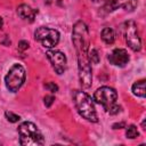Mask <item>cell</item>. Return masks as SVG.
Here are the masks:
<instances>
[{
	"mask_svg": "<svg viewBox=\"0 0 146 146\" xmlns=\"http://www.w3.org/2000/svg\"><path fill=\"white\" fill-rule=\"evenodd\" d=\"M73 102L79 114L83 119L88 120L89 122H98V116L95 110V105L88 94L81 90H74Z\"/></svg>",
	"mask_w": 146,
	"mask_h": 146,
	"instance_id": "1",
	"label": "cell"
},
{
	"mask_svg": "<svg viewBox=\"0 0 146 146\" xmlns=\"http://www.w3.org/2000/svg\"><path fill=\"white\" fill-rule=\"evenodd\" d=\"M17 131L19 133V143L23 146H39L44 144L42 133L38 127L30 121L22 122Z\"/></svg>",
	"mask_w": 146,
	"mask_h": 146,
	"instance_id": "2",
	"label": "cell"
},
{
	"mask_svg": "<svg viewBox=\"0 0 146 146\" xmlns=\"http://www.w3.org/2000/svg\"><path fill=\"white\" fill-rule=\"evenodd\" d=\"M72 41L75 48V51H86L89 50V32L88 27L82 21H78L73 26L72 32Z\"/></svg>",
	"mask_w": 146,
	"mask_h": 146,
	"instance_id": "3",
	"label": "cell"
},
{
	"mask_svg": "<svg viewBox=\"0 0 146 146\" xmlns=\"http://www.w3.org/2000/svg\"><path fill=\"white\" fill-rule=\"evenodd\" d=\"M25 68L21 64H14L5 76V83L10 92H17L25 81Z\"/></svg>",
	"mask_w": 146,
	"mask_h": 146,
	"instance_id": "4",
	"label": "cell"
},
{
	"mask_svg": "<svg viewBox=\"0 0 146 146\" xmlns=\"http://www.w3.org/2000/svg\"><path fill=\"white\" fill-rule=\"evenodd\" d=\"M78 57V71H79V80L83 88L88 89L91 87L92 82V71L91 63L88 59V52L76 51Z\"/></svg>",
	"mask_w": 146,
	"mask_h": 146,
	"instance_id": "5",
	"label": "cell"
},
{
	"mask_svg": "<svg viewBox=\"0 0 146 146\" xmlns=\"http://www.w3.org/2000/svg\"><path fill=\"white\" fill-rule=\"evenodd\" d=\"M34 39L41 43L42 47L51 49L57 46L59 41V32L55 29L40 26L34 31Z\"/></svg>",
	"mask_w": 146,
	"mask_h": 146,
	"instance_id": "6",
	"label": "cell"
},
{
	"mask_svg": "<svg viewBox=\"0 0 146 146\" xmlns=\"http://www.w3.org/2000/svg\"><path fill=\"white\" fill-rule=\"evenodd\" d=\"M123 33H124L125 42L128 43L129 48L133 51H139L141 48V39L136 22L133 21L125 22L123 24Z\"/></svg>",
	"mask_w": 146,
	"mask_h": 146,
	"instance_id": "7",
	"label": "cell"
},
{
	"mask_svg": "<svg viewBox=\"0 0 146 146\" xmlns=\"http://www.w3.org/2000/svg\"><path fill=\"white\" fill-rule=\"evenodd\" d=\"M116 99H117V92L115 91V89L107 87V86L98 88L94 94V100L100 104L105 108V111L111 105L116 103Z\"/></svg>",
	"mask_w": 146,
	"mask_h": 146,
	"instance_id": "8",
	"label": "cell"
},
{
	"mask_svg": "<svg viewBox=\"0 0 146 146\" xmlns=\"http://www.w3.org/2000/svg\"><path fill=\"white\" fill-rule=\"evenodd\" d=\"M47 58L49 59L52 68L55 70V72L60 75L65 72L66 66H67V59L64 52H62L60 50H56V49H50L46 52Z\"/></svg>",
	"mask_w": 146,
	"mask_h": 146,
	"instance_id": "9",
	"label": "cell"
},
{
	"mask_svg": "<svg viewBox=\"0 0 146 146\" xmlns=\"http://www.w3.org/2000/svg\"><path fill=\"white\" fill-rule=\"evenodd\" d=\"M108 60L111 64L119 66V67H123L128 64L129 62V55L125 49L122 48H116L114 49L110 55H108Z\"/></svg>",
	"mask_w": 146,
	"mask_h": 146,
	"instance_id": "10",
	"label": "cell"
},
{
	"mask_svg": "<svg viewBox=\"0 0 146 146\" xmlns=\"http://www.w3.org/2000/svg\"><path fill=\"white\" fill-rule=\"evenodd\" d=\"M38 14V10L36 9H33L32 7H30L29 5H25V3H22L17 7V15L22 18V19H25V21H29L30 23H32L35 18V15Z\"/></svg>",
	"mask_w": 146,
	"mask_h": 146,
	"instance_id": "11",
	"label": "cell"
},
{
	"mask_svg": "<svg viewBox=\"0 0 146 146\" xmlns=\"http://www.w3.org/2000/svg\"><path fill=\"white\" fill-rule=\"evenodd\" d=\"M100 36L106 44H112L115 41V33H114V30L111 27H104L102 30Z\"/></svg>",
	"mask_w": 146,
	"mask_h": 146,
	"instance_id": "12",
	"label": "cell"
},
{
	"mask_svg": "<svg viewBox=\"0 0 146 146\" xmlns=\"http://www.w3.org/2000/svg\"><path fill=\"white\" fill-rule=\"evenodd\" d=\"M131 90H132V94L135 96L144 98L145 95H146V92H145V80L141 79V80L135 82L132 84V87H131Z\"/></svg>",
	"mask_w": 146,
	"mask_h": 146,
	"instance_id": "13",
	"label": "cell"
},
{
	"mask_svg": "<svg viewBox=\"0 0 146 146\" xmlns=\"http://www.w3.org/2000/svg\"><path fill=\"white\" fill-rule=\"evenodd\" d=\"M117 8H123L127 11H132L136 9L138 2L137 0H114Z\"/></svg>",
	"mask_w": 146,
	"mask_h": 146,
	"instance_id": "14",
	"label": "cell"
},
{
	"mask_svg": "<svg viewBox=\"0 0 146 146\" xmlns=\"http://www.w3.org/2000/svg\"><path fill=\"white\" fill-rule=\"evenodd\" d=\"M125 136H127V138H129V139H135V138H137V137L139 136V132H138V130H137V127L133 125V124L129 125V127L127 128V130H125Z\"/></svg>",
	"mask_w": 146,
	"mask_h": 146,
	"instance_id": "15",
	"label": "cell"
},
{
	"mask_svg": "<svg viewBox=\"0 0 146 146\" xmlns=\"http://www.w3.org/2000/svg\"><path fill=\"white\" fill-rule=\"evenodd\" d=\"M88 59L92 64H98L99 63V54H98L97 49L88 50Z\"/></svg>",
	"mask_w": 146,
	"mask_h": 146,
	"instance_id": "16",
	"label": "cell"
},
{
	"mask_svg": "<svg viewBox=\"0 0 146 146\" xmlns=\"http://www.w3.org/2000/svg\"><path fill=\"white\" fill-rule=\"evenodd\" d=\"M5 116H6V119H7L9 122H11V123H16V122H18V121L21 120V116H19V115H17V114H15V113H13V112H9V111H6V112H5Z\"/></svg>",
	"mask_w": 146,
	"mask_h": 146,
	"instance_id": "17",
	"label": "cell"
},
{
	"mask_svg": "<svg viewBox=\"0 0 146 146\" xmlns=\"http://www.w3.org/2000/svg\"><path fill=\"white\" fill-rule=\"evenodd\" d=\"M120 111H121V106H120V105H117L116 103H114L113 105H111V106L106 110V112H107V113H110V114H112V115L117 114Z\"/></svg>",
	"mask_w": 146,
	"mask_h": 146,
	"instance_id": "18",
	"label": "cell"
},
{
	"mask_svg": "<svg viewBox=\"0 0 146 146\" xmlns=\"http://www.w3.org/2000/svg\"><path fill=\"white\" fill-rule=\"evenodd\" d=\"M44 88H46L48 91L52 92V94H55V92L58 91V86H57L55 82H47V83H44Z\"/></svg>",
	"mask_w": 146,
	"mask_h": 146,
	"instance_id": "19",
	"label": "cell"
},
{
	"mask_svg": "<svg viewBox=\"0 0 146 146\" xmlns=\"http://www.w3.org/2000/svg\"><path fill=\"white\" fill-rule=\"evenodd\" d=\"M54 102H55V97H54L52 95H47V96L43 98V103H44L46 107H50Z\"/></svg>",
	"mask_w": 146,
	"mask_h": 146,
	"instance_id": "20",
	"label": "cell"
},
{
	"mask_svg": "<svg viewBox=\"0 0 146 146\" xmlns=\"http://www.w3.org/2000/svg\"><path fill=\"white\" fill-rule=\"evenodd\" d=\"M29 48V42L25 41V40H21L18 42V49L19 50H26Z\"/></svg>",
	"mask_w": 146,
	"mask_h": 146,
	"instance_id": "21",
	"label": "cell"
},
{
	"mask_svg": "<svg viewBox=\"0 0 146 146\" xmlns=\"http://www.w3.org/2000/svg\"><path fill=\"white\" fill-rule=\"evenodd\" d=\"M124 125H125L124 122H120V123H114L112 125V128L113 129H122V128H124Z\"/></svg>",
	"mask_w": 146,
	"mask_h": 146,
	"instance_id": "22",
	"label": "cell"
},
{
	"mask_svg": "<svg viewBox=\"0 0 146 146\" xmlns=\"http://www.w3.org/2000/svg\"><path fill=\"white\" fill-rule=\"evenodd\" d=\"M2 26H3V19H2V17L0 16V29H2Z\"/></svg>",
	"mask_w": 146,
	"mask_h": 146,
	"instance_id": "23",
	"label": "cell"
},
{
	"mask_svg": "<svg viewBox=\"0 0 146 146\" xmlns=\"http://www.w3.org/2000/svg\"><path fill=\"white\" fill-rule=\"evenodd\" d=\"M92 2H98V1H102V0H91Z\"/></svg>",
	"mask_w": 146,
	"mask_h": 146,
	"instance_id": "24",
	"label": "cell"
}]
</instances>
